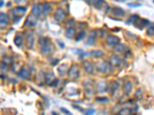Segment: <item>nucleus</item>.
<instances>
[{
    "label": "nucleus",
    "instance_id": "obj_28",
    "mask_svg": "<svg viewBox=\"0 0 154 115\" xmlns=\"http://www.w3.org/2000/svg\"><path fill=\"white\" fill-rule=\"evenodd\" d=\"M132 114V110L129 108H123L121 110H119V115H131Z\"/></svg>",
    "mask_w": 154,
    "mask_h": 115
},
{
    "label": "nucleus",
    "instance_id": "obj_20",
    "mask_svg": "<svg viewBox=\"0 0 154 115\" xmlns=\"http://www.w3.org/2000/svg\"><path fill=\"white\" fill-rule=\"evenodd\" d=\"M112 14L114 15V16H116V17H122L123 16L124 14H125V12L123 9L119 7H116L113 9L112 10Z\"/></svg>",
    "mask_w": 154,
    "mask_h": 115
},
{
    "label": "nucleus",
    "instance_id": "obj_12",
    "mask_svg": "<svg viewBox=\"0 0 154 115\" xmlns=\"http://www.w3.org/2000/svg\"><path fill=\"white\" fill-rule=\"evenodd\" d=\"M107 89H108V85H107V83H106V81H99L98 85H97V90H98L99 93L103 94V93L107 91Z\"/></svg>",
    "mask_w": 154,
    "mask_h": 115
},
{
    "label": "nucleus",
    "instance_id": "obj_25",
    "mask_svg": "<svg viewBox=\"0 0 154 115\" xmlns=\"http://www.w3.org/2000/svg\"><path fill=\"white\" fill-rule=\"evenodd\" d=\"M90 55L94 57H96V58H99V57H103L105 55L104 52L101 50H93V52H91Z\"/></svg>",
    "mask_w": 154,
    "mask_h": 115
},
{
    "label": "nucleus",
    "instance_id": "obj_38",
    "mask_svg": "<svg viewBox=\"0 0 154 115\" xmlns=\"http://www.w3.org/2000/svg\"><path fill=\"white\" fill-rule=\"evenodd\" d=\"M116 115H119V114H116Z\"/></svg>",
    "mask_w": 154,
    "mask_h": 115
},
{
    "label": "nucleus",
    "instance_id": "obj_1",
    "mask_svg": "<svg viewBox=\"0 0 154 115\" xmlns=\"http://www.w3.org/2000/svg\"><path fill=\"white\" fill-rule=\"evenodd\" d=\"M39 45H41V51L44 54H50L53 51L54 46L52 43L49 42L48 38H40L39 40Z\"/></svg>",
    "mask_w": 154,
    "mask_h": 115
},
{
    "label": "nucleus",
    "instance_id": "obj_18",
    "mask_svg": "<svg viewBox=\"0 0 154 115\" xmlns=\"http://www.w3.org/2000/svg\"><path fill=\"white\" fill-rule=\"evenodd\" d=\"M68 66L67 65H65V64H63V65H60L59 66L58 69H57V71H58L59 75H60L61 77H63L66 75V73L68 72Z\"/></svg>",
    "mask_w": 154,
    "mask_h": 115
},
{
    "label": "nucleus",
    "instance_id": "obj_27",
    "mask_svg": "<svg viewBox=\"0 0 154 115\" xmlns=\"http://www.w3.org/2000/svg\"><path fill=\"white\" fill-rule=\"evenodd\" d=\"M137 22H139V25H138V28H139L140 29L143 28L144 27H146L148 24L149 23V22L147 19H140V20H138Z\"/></svg>",
    "mask_w": 154,
    "mask_h": 115
},
{
    "label": "nucleus",
    "instance_id": "obj_13",
    "mask_svg": "<svg viewBox=\"0 0 154 115\" xmlns=\"http://www.w3.org/2000/svg\"><path fill=\"white\" fill-rule=\"evenodd\" d=\"M119 88V84L117 81H113L108 85L107 91H109L111 94H114Z\"/></svg>",
    "mask_w": 154,
    "mask_h": 115
},
{
    "label": "nucleus",
    "instance_id": "obj_33",
    "mask_svg": "<svg viewBox=\"0 0 154 115\" xmlns=\"http://www.w3.org/2000/svg\"><path fill=\"white\" fill-rule=\"evenodd\" d=\"M104 4H105V3H104L103 1H96V2L94 3V5L96 8L103 7V5H104Z\"/></svg>",
    "mask_w": 154,
    "mask_h": 115
},
{
    "label": "nucleus",
    "instance_id": "obj_3",
    "mask_svg": "<svg viewBox=\"0 0 154 115\" xmlns=\"http://www.w3.org/2000/svg\"><path fill=\"white\" fill-rule=\"evenodd\" d=\"M26 10H27L26 8L23 7V6H17V7L13 9L9 13H10L11 15L13 16V19H19L21 17H23V15H25Z\"/></svg>",
    "mask_w": 154,
    "mask_h": 115
},
{
    "label": "nucleus",
    "instance_id": "obj_8",
    "mask_svg": "<svg viewBox=\"0 0 154 115\" xmlns=\"http://www.w3.org/2000/svg\"><path fill=\"white\" fill-rule=\"evenodd\" d=\"M119 42H120V39L115 35H108L106 38V43L109 46H115L117 44H119Z\"/></svg>",
    "mask_w": 154,
    "mask_h": 115
},
{
    "label": "nucleus",
    "instance_id": "obj_9",
    "mask_svg": "<svg viewBox=\"0 0 154 115\" xmlns=\"http://www.w3.org/2000/svg\"><path fill=\"white\" fill-rule=\"evenodd\" d=\"M83 67L84 70L86 71V73H88L89 75H92L94 71V65L93 64L89 61H85L83 63Z\"/></svg>",
    "mask_w": 154,
    "mask_h": 115
},
{
    "label": "nucleus",
    "instance_id": "obj_30",
    "mask_svg": "<svg viewBox=\"0 0 154 115\" xmlns=\"http://www.w3.org/2000/svg\"><path fill=\"white\" fill-rule=\"evenodd\" d=\"M138 19H139V16L137 15H132L131 18L129 19V22L130 23H132V24H136V22L138 21Z\"/></svg>",
    "mask_w": 154,
    "mask_h": 115
},
{
    "label": "nucleus",
    "instance_id": "obj_21",
    "mask_svg": "<svg viewBox=\"0 0 154 115\" xmlns=\"http://www.w3.org/2000/svg\"><path fill=\"white\" fill-rule=\"evenodd\" d=\"M40 6L41 9H42V13H43V15H47V14L50 12L51 9H52V6H51L50 4H49V3H43Z\"/></svg>",
    "mask_w": 154,
    "mask_h": 115
},
{
    "label": "nucleus",
    "instance_id": "obj_24",
    "mask_svg": "<svg viewBox=\"0 0 154 115\" xmlns=\"http://www.w3.org/2000/svg\"><path fill=\"white\" fill-rule=\"evenodd\" d=\"M126 49H127V47L126 45H124L123 44H121V43H119V44H117V45L114 46V50L117 53H121L124 51H128Z\"/></svg>",
    "mask_w": 154,
    "mask_h": 115
},
{
    "label": "nucleus",
    "instance_id": "obj_37",
    "mask_svg": "<svg viewBox=\"0 0 154 115\" xmlns=\"http://www.w3.org/2000/svg\"><path fill=\"white\" fill-rule=\"evenodd\" d=\"M3 4H4V2H1V3H0V7H1L2 5H3Z\"/></svg>",
    "mask_w": 154,
    "mask_h": 115
},
{
    "label": "nucleus",
    "instance_id": "obj_6",
    "mask_svg": "<svg viewBox=\"0 0 154 115\" xmlns=\"http://www.w3.org/2000/svg\"><path fill=\"white\" fill-rule=\"evenodd\" d=\"M54 17H55V19H56L57 22H61L64 20V19L66 17V12L64 11L63 9L62 8H59L56 10L55 12V14H54Z\"/></svg>",
    "mask_w": 154,
    "mask_h": 115
},
{
    "label": "nucleus",
    "instance_id": "obj_22",
    "mask_svg": "<svg viewBox=\"0 0 154 115\" xmlns=\"http://www.w3.org/2000/svg\"><path fill=\"white\" fill-rule=\"evenodd\" d=\"M84 86H85V90H86L87 94H93V85L90 81H86V82L84 83Z\"/></svg>",
    "mask_w": 154,
    "mask_h": 115
},
{
    "label": "nucleus",
    "instance_id": "obj_34",
    "mask_svg": "<svg viewBox=\"0 0 154 115\" xmlns=\"http://www.w3.org/2000/svg\"><path fill=\"white\" fill-rule=\"evenodd\" d=\"M61 110H62V112H63V114H65L66 115H73V114H72L69 110H67L66 108H61Z\"/></svg>",
    "mask_w": 154,
    "mask_h": 115
},
{
    "label": "nucleus",
    "instance_id": "obj_5",
    "mask_svg": "<svg viewBox=\"0 0 154 115\" xmlns=\"http://www.w3.org/2000/svg\"><path fill=\"white\" fill-rule=\"evenodd\" d=\"M37 22H38L37 17H35V15L31 14V15H29L27 19H25L24 25H25V26H28V27H35V25H37Z\"/></svg>",
    "mask_w": 154,
    "mask_h": 115
},
{
    "label": "nucleus",
    "instance_id": "obj_35",
    "mask_svg": "<svg viewBox=\"0 0 154 115\" xmlns=\"http://www.w3.org/2000/svg\"><path fill=\"white\" fill-rule=\"evenodd\" d=\"M96 101H99V102H108L109 99L107 98H97L96 99Z\"/></svg>",
    "mask_w": 154,
    "mask_h": 115
},
{
    "label": "nucleus",
    "instance_id": "obj_36",
    "mask_svg": "<svg viewBox=\"0 0 154 115\" xmlns=\"http://www.w3.org/2000/svg\"><path fill=\"white\" fill-rule=\"evenodd\" d=\"M0 69H2V70H5V69H6V64L4 62H1Z\"/></svg>",
    "mask_w": 154,
    "mask_h": 115
},
{
    "label": "nucleus",
    "instance_id": "obj_11",
    "mask_svg": "<svg viewBox=\"0 0 154 115\" xmlns=\"http://www.w3.org/2000/svg\"><path fill=\"white\" fill-rule=\"evenodd\" d=\"M18 76L19 78H23V79H27L30 77V72L28 68L23 67V68H21L20 71L18 72Z\"/></svg>",
    "mask_w": 154,
    "mask_h": 115
},
{
    "label": "nucleus",
    "instance_id": "obj_4",
    "mask_svg": "<svg viewBox=\"0 0 154 115\" xmlns=\"http://www.w3.org/2000/svg\"><path fill=\"white\" fill-rule=\"evenodd\" d=\"M79 74H80V71H79V65L76 64H73L68 71L69 78L72 80H76V78H79Z\"/></svg>",
    "mask_w": 154,
    "mask_h": 115
},
{
    "label": "nucleus",
    "instance_id": "obj_7",
    "mask_svg": "<svg viewBox=\"0 0 154 115\" xmlns=\"http://www.w3.org/2000/svg\"><path fill=\"white\" fill-rule=\"evenodd\" d=\"M35 42V38L33 31H29L26 35V46L28 48H33Z\"/></svg>",
    "mask_w": 154,
    "mask_h": 115
},
{
    "label": "nucleus",
    "instance_id": "obj_10",
    "mask_svg": "<svg viewBox=\"0 0 154 115\" xmlns=\"http://www.w3.org/2000/svg\"><path fill=\"white\" fill-rule=\"evenodd\" d=\"M123 64V61L122 60L120 57L118 55H113L112 56L111 59H110V65H113L116 67H119Z\"/></svg>",
    "mask_w": 154,
    "mask_h": 115
},
{
    "label": "nucleus",
    "instance_id": "obj_19",
    "mask_svg": "<svg viewBox=\"0 0 154 115\" xmlns=\"http://www.w3.org/2000/svg\"><path fill=\"white\" fill-rule=\"evenodd\" d=\"M132 89H133V85H132V83L130 81H127L124 83L123 90V92L126 95H129V93L132 91Z\"/></svg>",
    "mask_w": 154,
    "mask_h": 115
},
{
    "label": "nucleus",
    "instance_id": "obj_26",
    "mask_svg": "<svg viewBox=\"0 0 154 115\" xmlns=\"http://www.w3.org/2000/svg\"><path fill=\"white\" fill-rule=\"evenodd\" d=\"M14 42H15V45L17 46V47L20 48L23 46V38L22 36H16V37L15 38V39H14Z\"/></svg>",
    "mask_w": 154,
    "mask_h": 115
},
{
    "label": "nucleus",
    "instance_id": "obj_15",
    "mask_svg": "<svg viewBox=\"0 0 154 115\" xmlns=\"http://www.w3.org/2000/svg\"><path fill=\"white\" fill-rule=\"evenodd\" d=\"M32 13L35 17H39L42 15V9H41L40 5L39 4H34L32 8Z\"/></svg>",
    "mask_w": 154,
    "mask_h": 115
},
{
    "label": "nucleus",
    "instance_id": "obj_17",
    "mask_svg": "<svg viewBox=\"0 0 154 115\" xmlns=\"http://www.w3.org/2000/svg\"><path fill=\"white\" fill-rule=\"evenodd\" d=\"M45 78H46V82L49 85H50L56 79V77H55V75H54V73L53 71H48L46 73V75H45Z\"/></svg>",
    "mask_w": 154,
    "mask_h": 115
},
{
    "label": "nucleus",
    "instance_id": "obj_23",
    "mask_svg": "<svg viewBox=\"0 0 154 115\" xmlns=\"http://www.w3.org/2000/svg\"><path fill=\"white\" fill-rule=\"evenodd\" d=\"M76 35V29L74 28H68L66 31L65 35L67 38H73Z\"/></svg>",
    "mask_w": 154,
    "mask_h": 115
},
{
    "label": "nucleus",
    "instance_id": "obj_31",
    "mask_svg": "<svg viewBox=\"0 0 154 115\" xmlns=\"http://www.w3.org/2000/svg\"><path fill=\"white\" fill-rule=\"evenodd\" d=\"M85 35H86V32H84V31H81L80 32L78 33V35H77V37H76V41H80L82 40L83 38H84L85 37Z\"/></svg>",
    "mask_w": 154,
    "mask_h": 115
},
{
    "label": "nucleus",
    "instance_id": "obj_39",
    "mask_svg": "<svg viewBox=\"0 0 154 115\" xmlns=\"http://www.w3.org/2000/svg\"><path fill=\"white\" fill-rule=\"evenodd\" d=\"M153 3H154V2H153Z\"/></svg>",
    "mask_w": 154,
    "mask_h": 115
},
{
    "label": "nucleus",
    "instance_id": "obj_16",
    "mask_svg": "<svg viewBox=\"0 0 154 115\" xmlns=\"http://www.w3.org/2000/svg\"><path fill=\"white\" fill-rule=\"evenodd\" d=\"M9 22V18L7 15L4 13H0V27H5Z\"/></svg>",
    "mask_w": 154,
    "mask_h": 115
},
{
    "label": "nucleus",
    "instance_id": "obj_32",
    "mask_svg": "<svg viewBox=\"0 0 154 115\" xmlns=\"http://www.w3.org/2000/svg\"><path fill=\"white\" fill-rule=\"evenodd\" d=\"M147 35H149V36H154V26H150V27L148 28V30L147 32Z\"/></svg>",
    "mask_w": 154,
    "mask_h": 115
},
{
    "label": "nucleus",
    "instance_id": "obj_14",
    "mask_svg": "<svg viewBox=\"0 0 154 115\" xmlns=\"http://www.w3.org/2000/svg\"><path fill=\"white\" fill-rule=\"evenodd\" d=\"M96 40V31H91L87 38L86 44L89 45H93Z\"/></svg>",
    "mask_w": 154,
    "mask_h": 115
},
{
    "label": "nucleus",
    "instance_id": "obj_29",
    "mask_svg": "<svg viewBox=\"0 0 154 115\" xmlns=\"http://www.w3.org/2000/svg\"><path fill=\"white\" fill-rule=\"evenodd\" d=\"M85 115H93L95 113H96V110L93 109V108H89V109H86V110H83V111Z\"/></svg>",
    "mask_w": 154,
    "mask_h": 115
},
{
    "label": "nucleus",
    "instance_id": "obj_2",
    "mask_svg": "<svg viewBox=\"0 0 154 115\" xmlns=\"http://www.w3.org/2000/svg\"><path fill=\"white\" fill-rule=\"evenodd\" d=\"M96 70L99 71L100 73H109L111 71V65L110 63L107 62L106 61H98L96 64Z\"/></svg>",
    "mask_w": 154,
    "mask_h": 115
}]
</instances>
